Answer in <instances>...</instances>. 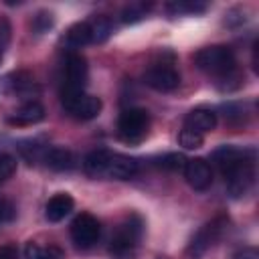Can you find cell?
Instances as JSON below:
<instances>
[{"label":"cell","instance_id":"22","mask_svg":"<svg viewBox=\"0 0 259 259\" xmlns=\"http://www.w3.org/2000/svg\"><path fill=\"white\" fill-rule=\"evenodd\" d=\"M202 142H204L202 134H196V132H192L188 127H182V132L178 134V144L184 150H198L202 146Z\"/></svg>","mask_w":259,"mask_h":259},{"label":"cell","instance_id":"18","mask_svg":"<svg viewBox=\"0 0 259 259\" xmlns=\"http://www.w3.org/2000/svg\"><path fill=\"white\" fill-rule=\"evenodd\" d=\"M65 40H67V45L73 47V49H81V47L89 45V42H91L89 22H77V24H73V26L67 30V34H65Z\"/></svg>","mask_w":259,"mask_h":259},{"label":"cell","instance_id":"27","mask_svg":"<svg viewBox=\"0 0 259 259\" xmlns=\"http://www.w3.org/2000/svg\"><path fill=\"white\" fill-rule=\"evenodd\" d=\"M8 42H10V24L6 18H0V63H2V57H4Z\"/></svg>","mask_w":259,"mask_h":259},{"label":"cell","instance_id":"7","mask_svg":"<svg viewBox=\"0 0 259 259\" xmlns=\"http://www.w3.org/2000/svg\"><path fill=\"white\" fill-rule=\"evenodd\" d=\"M99 221L89 214V212H81L79 217H75V221L71 223V239L77 247L81 249H87L91 247L93 243H97L99 239Z\"/></svg>","mask_w":259,"mask_h":259},{"label":"cell","instance_id":"9","mask_svg":"<svg viewBox=\"0 0 259 259\" xmlns=\"http://www.w3.org/2000/svg\"><path fill=\"white\" fill-rule=\"evenodd\" d=\"M87 75H89V69H87V61L83 55H69L67 59V73H65V87L63 91H69V93H81L85 83H87Z\"/></svg>","mask_w":259,"mask_h":259},{"label":"cell","instance_id":"2","mask_svg":"<svg viewBox=\"0 0 259 259\" xmlns=\"http://www.w3.org/2000/svg\"><path fill=\"white\" fill-rule=\"evenodd\" d=\"M194 63L198 69H202L204 73L210 75H219V77H227L235 71V55L229 47H221V45H212V47H204L194 55Z\"/></svg>","mask_w":259,"mask_h":259},{"label":"cell","instance_id":"11","mask_svg":"<svg viewBox=\"0 0 259 259\" xmlns=\"http://www.w3.org/2000/svg\"><path fill=\"white\" fill-rule=\"evenodd\" d=\"M253 158V152L249 150H241L235 146H221L219 150H214L212 154V162L217 164V168L221 170V174L225 176L227 172H231L233 168H237L241 162Z\"/></svg>","mask_w":259,"mask_h":259},{"label":"cell","instance_id":"12","mask_svg":"<svg viewBox=\"0 0 259 259\" xmlns=\"http://www.w3.org/2000/svg\"><path fill=\"white\" fill-rule=\"evenodd\" d=\"M184 127L196 132V134H206L217 127V113L206 107H196L184 117Z\"/></svg>","mask_w":259,"mask_h":259},{"label":"cell","instance_id":"4","mask_svg":"<svg viewBox=\"0 0 259 259\" xmlns=\"http://www.w3.org/2000/svg\"><path fill=\"white\" fill-rule=\"evenodd\" d=\"M150 125V115L142 107H130L121 111L117 119V132L123 142H140Z\"/></svg>","mask_w":259,"mask_h":259},{"label":"cell","instance_id":"16","mask_svg":"<svg viewBox=\"0 0 259 259\" xmlns=\"http://www.w3.org/2000/svg\"><path fill=\"white\" fill-rule=\"evenodd\" d=\"M109 158H111V152L107 150H93L85 156L83 160V168L87 172V176L91 178H101L107 174V166H109Z\"/></svg>","mask_w":259,"mask_h":259},{"label":"cell","instance_id":"20","mask_svg":"<svg viewBox=\"0 0 259 259\" xmlns=\"http://www.w3.org/2000/svg\"><path fill=\"white\" fill-rule=\"evenodd\" d=\"M24 257L26 259H61L63 251L59 247H55V245L40 247L36 243H28L26 249H24Z\"/></svg>","mask_w":259,"mask_h":259},{"label":"cell","instance_id":"6","mask_svg":"<svg viewBox=\"0 0 259 259\" xmlns=\"http://www.w3.org/2000/svg\"><path fill=\"white\" fill-rule=\"evenodd\" d=\"M225 182H227V190H229V194L233 198L245 196L251 190L253 182H255V162H253V158L241 162L237 168L227 172L225 174Z\"/></svg>","mask_w":259,"mask_h":259},{"label":"cell","instance_id":"8","mask_svg":"<svg viewBox=\"0 0 259 259\" xmlns=\"http://www.w3.org/2000/svg\"><path fill=\"white\" fill-rule=\"evenodd\" d=\"M144 81L148 87L156 89V91H172L180 85V75L172 65H154L146 71Z\"/></svg>","mask_w":259,"mask_h":259},{"label":"cell","instance_id":"17","mask_svg":"<svg viewBox=\"0 0 259 259\" xmlns=\"http://www.w3.org/2000/svg\"><path fill=\"white\" fill-rule=\"evenodd\" d=\"M42 162L51 170L63 172V170H71L75 166V156H73V152H69L65 148H47Z\"/></svg>","mask_w":259,"mask_h":259},{"label":"cell","instance_id":"24","mask_svg":"<svg viewBox=\"0 0 259 259\" xmlns=\"http://www.w3.org/2000/svg\"><path fill=\"white\" fill-rule=\"evenodd\" d=\"M186 162H188V160H186L182 154L172 152V154L162 156V158L158 160V166H160V168H164V170H170V172H178V170H184Z\"/></svg>","mask_w":259,"mask_h":259},{"label":"cell","instance_id":"5","mask_svg":"<svg viewBox=\"0 0 259 259\" xmlns=\"http://www.w3.org/2000/svg\"><path fill=\"white\" fill-rule=\"evenodd\" d=\"M61 103L63 107L77 119H93L99 115L101 111V99L89 93H69L63 91L61 93Z\"/></svg>","mask_w":259,"mask_h":259},{"label":"cell","instance_id":"15","mask_svg":"<svg viewBox=\"0 0 259 259\" xmlns=\"http://www.w3.org/2000/svg\"><path fill=\"white\" fill-rule=\"evenodd\" d=\"M73 196L67 194V192H59L55 194L49 202H47V208H45V217L51 221V223H59L63 221L71 210H73Z\"/></svg>","mask_w":259,"mask_h":259},{"label":"cell","instance_id":"3","mask_svg":"<svg viewBox=\"0 0 259 259\" xmlns=\"http://www.w3.org/2000/svg\"><path fill=\"white\" fill-rule=\"evenodd\" d=\"M227 225H229V221H227L225 217H217V219H212L210 223H206V225L192 237V241L188 243V247H186L188 259H200V257L223 237Z\"/></svg>","mask_w":259,"mask_h":259},{"label":"cell","instance_id":"21","mask_svg":"<svg viewBox=\"0 0 259 259\" xmlns=\"http://www.w3.org/2000/svg\"><path fill=\"white\" fill-rule=\"evenodd\" d=\"M150 8H152V4H146V2H132V4H127V6L121 10V20H123L125 24H134V22L142 20V18L148 14Z\"/></svg>","mask_w":259,"mask_h":259},{"label":"cell","instance_id":"29","mask_svg":"<svg viewBox=\"0 0 259 259\" xmlns=\"http://www.w3.org/2000/svg\"><path fill=\"white\" fill-rule=\"evenodd\" d=\"M0 259H18V251H16V247H12V245H4V247H0Z\"/></svg>","mask_w":259,"mask_h":259},{"label":"cell","instance_id":"13","mask_svg":"<svg viewBox=\"0 0 259 259\" xmlns=\"http://www.w3.org/2000/svg\"><path fill=\"white\" fill-rule=\"evenodd\" d=\"M136 174H138V160L123 156V154H111L105 176L115 178V180H130Z\"/></svg>","mask_w":259,"mask_h":259},{"label":"cell","instance_id":"25","mask_svg":"<svg viewBox=\"0 0 259 259\" xmlns=\"http://www.w3.org/2000/svg\"><path fill=\"white\" fill-rule=\"evenodd\" d=\"M16 172V160L10 154H0V184Z\"/></svg>","mask_w":259,"mask_h":259},{"label":"cell","instance_id":"26","mask_svg":"<svg viewBox=\"0 0 259 259\" xmlns=\"http://www.w3.org/2000/svg\"><path fill=\"white\" fill-rule=\"evenodd\" d=\"M53 14L51 12H38L36 16H34V20H32V30L36 32V34H42V32H47L51 26H53Z\"/></svg>","mask_w":259,"mask_h":259},{"label":"cell","instance_id":"30","mask_svg":"<svg viewBox=\"0 0 259 259\" xmlns=\"http://www.w3.org/2000/svg\"><path fill=\"white\" fill-rule=\"evenodd\" d=\"M235 259H259V251H257V249H253V247H247V249L239 251Z\"/></svg>","mask_w":259,"mask_h":259},{"label":"cell","instance_id":"23","mask_svg":"<svg viewBox=\"0 0 259 259\" xmlns=\"http://www.w3.org/2000/svg\"><path fill=\"white\" fill-rule=\"evenodd\" d=\"M204 8H206V4H198V2H172V4H168V12L174 16L198 14V12H204Z\"/></svg>","mask_w":259,"mask_h":259},{"label":"cell","instance_id":"14","mask_svg":"<svg viewBox=\"0 0 259 259\" xmlns=\"http://www.w3.org/2000/svg\"><path fill=\"white\" fill-rule=\"evenodd\" d=\"M42 119H45V107L34 99H30L24 105H20L14 111V115L8 117V121L14 123V125H32V123H38Z\"/></svg>","mask_w":259,"mask_h":259},{"label":"cell","instance_id":"19","mask_svg":"<svg viewBox=\"0 0 259 259\" xmlns=\"http://www.w3.org/2000/svg\"><path fill=\"white\" fill-rule=\"evenodd\" d=\"M89 30H91V42H105L113 32V24L107 16H95L89 22Z\"/></svg>","mask_w":259,"mask_h":259},{"label":"cell","instance_id":"1","mask_svg":"<svg viewBox=\"0 0 259 259\" xmlns=\"http://www.w3.org/2000/svg\"><path fill=\"white\" fill-rule=\"evenodd\" d=\"M144 233V223L138 214H130L113 233L111 237V245H109V253L115 259H134L138 243L142 239Z\"/></svg>","mask_w":259,"mask_h":259},{"label":"cell","instance_id":"10","mask_svg":"<svg viewBox=\"0 0 259 259\" xmlns=\"http://www.w3.org/2000/svg\"><path fill=\"white\" fill-rule=\"evenodd\" d=\"M184 178L194 190H206L212 184V170L206 160L194 158L188 160L184 166Z\"/></svg>","mask_w":259,"mask_h":259},{"label":"cell","instance_id":"28","mask_svg":"<svg viewBox=\"0 0 259 259\" xmlns=\"http://www.w3.org/2000/svg\"><path fill=\"white\" fill-rule=\"evenodd\" d=\"M14 217H16V208H14V204L8 202V200H0V227L6 225V223H10Z\"/></svg>","mask_w":259,"mask_h":259}]
</instances>
